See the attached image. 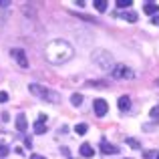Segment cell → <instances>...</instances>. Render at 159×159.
<instances>
[{
  "label": "cell",
  "mask_w": 159,
  "mask_h": 159,
  "mask_svg": "<svg viewBox=\"0 0 159 159\" xmlns=\"http://www.w3.org/2000/svg\"><path fill=\"white\" fill-rule=\"evenodd\" d=\"M70 103H73L75 107H79L83 103V95L81 93H73V95H70Z\"/></svg>",
  "instance_id": "9a60e30c"
},
{
  "label": "cell",
  "mask_w": 159,
  "mask_h": 159,
  "mask_svg": "<svg viewBox=\"0 0 159 159\" xmlns=\"http://www.w3.org/2000/svg\"><path fill=\"white\" fill-rule=\"evenodd\" d=\"M6 101H8V93L0 91V103H6Z\"/></svg>",
  "instance_id": "7402d4cb"
},
{
  "label": "cell",
  "mask_w": 159,
  "mask_h": 159,
  "mask_svg": "<svg viewBox=\"0 0 159 159\" xmlns=\"http://www.w3.org/2000/svg\"><path fill=\"white\" fill-rule=\"evenodd\" d=\"M125 141H127V143L131 145L133 149H139V147H141V145H139V141H135V139H133V137H127V139H125Z\"/></svg>",
  "instance_id": "ac0fdd59"
},
{
  "label": "cell",
  "mask_w": 159,
  "mask_h": 159,
  "mask_svg": "<svg viewBox=\"0 0 159 159\" xmlns=\"http://www.w3.org/2000/svg\"><path fill=\"white\" fill-rule=\"evenodd\" d=\"M133 4V0H117V8H129Z\"/></svg>",
  "instance_id": "e0dca14e"
},
{
  "label": "cell",
  "mask_w": 159,
  "mask_h": 159,
  "mask_svg": "<svg viewBox=\"0 0 159 159\" xmlns=\"http://www.w3.org/2000/svg\"><path fill=\"white\" fill-rule=\"evenodd\" d=\"M81 155H83V157H93V155H95V149L91 147L89 143H83V145H81Z\"/></svg>",
  "instance_id": "8fae6325"
},
{
  "label": "cell",
  "mask_w": 159,
  "mask_h": 159,
  "mask_svg": "<svg viewBox=\"0 0 159 159\" xmlns=\"http://www.w3.org/2000/svg\"><path fill=\"white\" fill-rule=\"evenodd\" d=\"M93 109H95V115H97V117H105V115H107V109H109V105H107V101H105V99H95Z\"/></svg>",
  "instance_id": "5b68a950"
},
{
  "label": "cell",
  "mask_w": 159,
  "mask_h": 159,
  "mask_svg": "<svg viewBox=\"0 0 159 159\" xmlns=\"http://www.w3.org/2000/svg\"><path fill=\"white\" fill-rule=\"evenodd\" d=\"M157 159H159V153H157Z\"/></svg>",
  "instance_id": "484cf974"
},
{
  "label": "cell",
  "mask_w": 159,
  "mask_h": 159,
  "mask_svg": "<svg viewBox=\"0 0 159 159\" xmlns=\"http://www.w3.org/2000/svg\"><path fill=\"white\" fill-rule=\"evenodd\" d=\"M117 105H119V109H121V111H127V109H129V105H131V99H129L127 95H123V97H119Z\"/></svg>",
  "instance_id": "30bf717a"
},
{
  "label": "cell",
  "mask_w": 159,
  "mask_h": 159,
  "mask_svg": "<svg viewBox=\"0 0 159 159\" xmlns=\"http://www.w3.org/2000/svg\"><path fill=\"white\" fill-rule=\"evenodd\" d=\"M0 8H10V2H6V0H0Z\"/></svg>",
  "instance_id": "603a6c76"
},
{
  "label": "cell",
  "mask_w": 159,
  "mask_h": 159,
  "mask_svg": "<svg viewBox=\"0 0 159 159\" xmlns=\"http://www.w3.org/2000/svg\"><path fill=\"white\" fill-rule=\"evenodd\" d=\"M119 16L123 20H129V22H135V20H137V14H135V12H119Z\"/></svg>",
  "instance_id": "5bb4252c"
},
{
  "label": "cell",
  "mask_w": 159,
  "mask_h": 159,
  "mask_svg": "<svg viewBox=\"0 0 159 159\" xmlns=\"http://www.w3.org/2000/svg\"><path fill=\"white\" fill-rule=\"evenodd\" d=\"M111 75L115 79H121V81H123V79H133V77H135V73H133L127 65H115V69H113Z\"/></svg>",
  "instance_id": "277c9868"
},
{
  "label": "cell",
  "mask_w": 159,
  "mask_h": 159,
  "mask_svg": "<svg viewBox=\"0 0 159 159\" xmlns=\"http://www.w3.org/2000/svg\"><path fill=\"white\" fill-rule=\"evenodd\" d=\"M149 115H151L153 119H155V117H159V107H153L151 111H149Z\"/></svg>",
  "instance_id": "ffe728a7"
},
{
  "label": "cell",
  "mask_w": 159,
  "mask_h": 159,
  "mask_svg": "<svg viewBox=\"0 0 159 159\" xmlns=\"http://www.w3.org/2000/svg\"><path fill=\"white\" fill-rule=\"evenodd\" d=\"M93 6H95V10H99V12H105L107 10V0H95L93 2Z\"/></svg>",
  "instance_id": "4fadbf2b"
},
{
  "label": "cell",
  "mask_w": 159,
  "mask_h": 159,
  "mask_svg": "<svg viewBox=\"0 0 159 159\" xmlns=\"http://www.w3.org/2000/svg\"><path fill=\"white\" fill-rule=\"evenodd\" d=\"M8 151H10V149H8L6 145H2V143H0V159H4V157H6V155H8Z\"/></svg>",
  "instance_id": "d6986e66"
},
{
  "label": "cell",
  "mask_w": 159,
  "mask_h": 159,
  "mask_svg": "<svg viewBox=\"0 0 159 159\" xmlns=\"http://www.w3.org/2000/svg\"><path fill=\"white\" fill-rule=\"evenodd\" d=\"M44 57L51 65H62V62L70 61L75 57V51L66 40H52L44 48Z\"/></svg>",
  "instance_id": "6da1fadb"
},
{
  "label": "cell",
  "mask_w": 159,
  "mask_h": 159,
  "mask_svg": "<svg viewBox=\"0 0 159 159\" xmlns=\"http://www.w3.org/2000/svg\"><path fill=\"white\" fill-rule=\"evenodd\" d=\"M28 91H30L34 97H39V99H44V101H51V103H61V95L54 93V91H51V89H47V87H43V85L30 83Z\"/></svg>",
  "instance_id": "7a4b0ae2"
},
{
  "label": "cell",
  "mask_w": 159,
  "mask_h": 159,
  "mask_svg": "<svg viewBox=\"0 0 159 159\" xmlns=\"http://www.w3.org/2000/svg\"><path fill=\"white\" fill-rule=\"evenodd\" d=\"M16 129L22 131V133L28 129V121H26V115H24V113H20V115L16 117Z\"/></svg>",
  "instance_id": "ba28073f"
},
{
  "label": "cell",
  "mask_w": 159,
  "mask_h": 159,
  "mask_svg": "<svg viewBox=\"0 0 159 159\" xmlns=\"http://www.w3.org/2000/svg\"><path fill=\"white\" fill-rule=\"evenodd\" d=\"M34 133H36V135H43V133H47V123H43V121H36V123H34Z\"/></svg>",
  "instance_id": "7c38bea8"
},
{
  "label": "cell",
  "mask_w": 159,
  "mask_h": 159,
  "mask_svg": "<svg viewBox=\"0 0 159 159\" xmlns=\"http://www.w3.org/2000/svg\"><path fill=\"white\" fill-rule=\"evenodd\" d=\"M10 54L16 58V62H18L22 69H26V66H28V58H26V54H24V51H20V48H12Z\"/></svg>",
  "instance_id": "8992f818"
},
{
  "label": "cell",
  "mask_w": 159,
  "mask_h": 159,
  "mask_svg": "<svg viewBox=\"0 0 159 159\" xmlns=\"http://www.w3.org/2000/svg\"><path fill=\"white\" fill-rule=\"evenodd\" d=\"M157 153H159V151H145V155H143V157H145V159H151V157H155Z\"/></svg>",
  "instance_id": "44dd1931"
},
{
  "label": "cell",
  "mask_w": 159,
  "mask_h": 159,
  "mask_svg": "<svg viewBox=\"0 0 159 159\" xmlns=\"http://www.w3.org/2000/svg\"><path fill=\"white\" fill-rule=\"evenodd\" d=\"M30 159H47V157H43V155H30Z\"/></svg>",
  "instance_id": "cb8c5ba5"
},
{
  "label": "cell",
  "mask_w": 159,
  "mask_h": 159,
  "mask_svg": "<svg viewBox=\"0 0 159 159\" xmlns=\"http://www.w3.org/2000/svg\"><path fill=\"white\" fill-rule=\"evenodd\" d=\"M101 153H105V155H115V153H119V149L115 147V145H111L109 141H101Z\"/></svg>",
  "instance_id": "52a82bcc"
},
{
  "label": "cell",
  "mask_w": 159,
  "mask_h": 159,
  "mask_svg": "<svg viewBox=\"0 0 159 159\" xmlns=\"http://www.w3.org/2000/svg\"><path fill=\"white\" fill-rule=\"evenodd\" d=\"M87 129H89V127H87L85 123H79L77 127H75V131H77V135H85V133H87Z\"/></svg>",
  "instance_id": "2e32d148"
},
{
  "label": "cell",
  "mask_w": 159,
  "mask_h": 159,
  "mask_svg": "<svg viewBox=\"0 0 159 159\" xmlns=\"http://www.w3.org/2000/svg\"><path fill=\"white\" fill-rule=\"evenodd\" d=\"M129 159H131V157H129Z\"/></svg>",
  "instance_id": "4316f807"
},
{
  "label": "cell",
  "mask_w": 159,
  "mask_h": 159,
  "mask_svg": "<svg viewBox=\"0 0 159 159\" xmlns=\"http://www.w3.org/2000/svg\"><path fill=\"white\" fill-rule=\"evenodd\" d=\"M143 12H145V14H149V16H153L155 12H159V4H155V2H145L143 4Z\"/></svg>",
  "instance_id": "9c48e42d"
},
{
  "label": "cell",
  "mask_w": 159,
  "mask_h": 159,
  "mask_svg": "<svg viewBox=\"0 0 159 159\" xmlns=\"http://www.w3.org/2000/svg\"><path fill=\"white\" fill-rule=\"evenodd\" d=\"M151 22H153V24H159V16H155V18H153Z\"/></svg>",
  "instance_id": "d4e9b609"
},
{
  "label": "cell",
  "mask_w": 159,
  "mask_h": 159,
  "mask_svg": "<svg viewBox=\"0 0 159 159\" xmlns=\"http://www.w3.org/2000/svg\"><path fill=\"white\" fill-rule=\"evenodd\" d=\"M93 61L97 62L99 66H101L103 70H111L115 69V61H113V54L109 51H103V48H97V51L93 52Z\"/></svg>",
  "instance_id": "3957f363"
}]
</instances>
